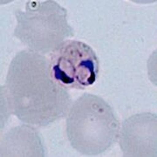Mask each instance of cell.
I'll return each instance as SVG.
<instances>
[{
    "instance_id": "obj_1",
    "label": "cell",
    "mask_w": 157,
    "mask_h": 157,
    "mask_svg": "<svg viewBox=\"0 0 157 157\" xmlns=\"http://www.w3.org/2000/svg\"><path fill=\"white\" fill-rule=\"evenodd\" d=\"M53 78L67 87L82 89L94 84L99 61L94 51L80 41L64 42L51 63Z\"/></svg>"
}]
</instances>
